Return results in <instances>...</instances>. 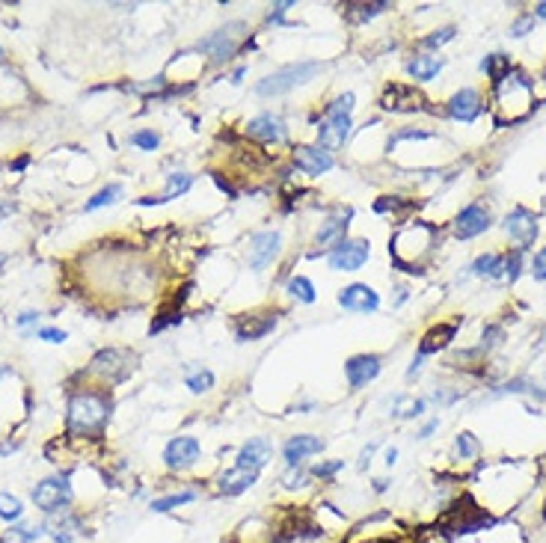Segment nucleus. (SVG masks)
<instances>
[{"label": "nucleus", "mask_w": 546, "mask_h": 543, "mask_svg": "<svg viewBox=\"0 0 546 543\" xmlns=\"http://www.w3.org/2000/svg\"><path fill=\"white\" fill-rule=\"evenodd\" d=\"M535 110V87L523 71H508L499 83H493V119L496 125H511L526 119Z\"/></svg>", "instance_id": "f257e3e1"}, {"label": "nucleus", "mask_w": 546, "mask_h": 543, "mask_svg": "<svg viewBox=\"0 0 546 543\" xmlns=\"http://www.w3.org/2000/svg\"><path fill=\"white\" fill-rule=\"evenodd\" d=\"M437 244V226H430L425 220H415L401 226L392 244H389V255L395 259V264L407 274H422V262L430 255Z\"/></svg>", "instance_id": "f03ea898"}, {"label": "nucleus", "mask_w": 546, "mask_h": 543, "mask_svg": "<svg viewBox=\"0 0 546 543\" xmlns=\"http://www.w3.org/2000/svg\"><path fill=\"white\" fill-rule=\"evenodd\" d=\"M110 416V398L104 392H75L68 401V431L71 434H90L98 431Z\"/></svg>", "instance_id": "7ed1b4c3"}, {"label": "nucleus", "mask_w": 546, "mask_h": 543, "mask_svg": "<svg viewBox=\"0 0 546 543\" xmlns=\"http://www.w3.org/2000/svg\"><path fill=\"white\" fill-rule=\"evenodd\" d=\"M353 92H344L339 95L333 104L327 107L324 113V122L318 128V149L324 152H333V149H341L344 140L351 134V110H353Z\"/></svg>", "instance_id": "20e7f679"}, {"label": "nucleus", "mask_w": 546, "mask_h": 543, "mask_svg": "<svg viewBox=\"0 0 546 543\" xmlns=\"http://www.w3.org/2000/svg\"><path fill=\"white\" fill-rule=\"evenodd\" d=\"M321 71V63H294V66H285L279 71H273V75H267L265 80H258L255 83V92L258 95H282V92H289L294 87H300V83H306L312 80L315 75Z\"/></svg>", "instance_id": "39448f33"}, {"label": "nucleus", "mask_w": 546, "mask_h": 543, "mask_svg": "<svg viewBox=\"0 0 546 543\" xmlns=\"http://www.w3.org/2000/svg\"><path fill=\"white\" fill-rule=\"evenodd\" d=\"M134 371V356L128 350H119V348H107V350H98L90 362V374L102 377L107 383H119L125 380L128 374Z\"/></svg>", "instance_id": "423d86ee"}, {"label": "nucleus", "mask_w": 546, "mask_h": 543, "mask_svg": "<svg viewBox=\"0 0 546 543\" xmlns=\"http://www.w3.org/2000/svg\"><path fill=\"white\" fill-rule=\"evenodd\" d=\"M368 255H371V247H368V240L363 238H344L339 247L329 250V267L339 270V274H353V270H359L365 262H368Z\"/></svg>", "instance_id": "0eeeda50"}, {"label": "nucleus", "mask_w": 546, "mask_h": 543, "mask_svg": "<svg viewBox=\"0 0 546 543\" xmlns=\"http://www.w3.org/2000/svg\"><path fill=\"white\" fill-rule=\"evenodd\" d=\"M33 502L45 513H60L71 505V484L66 478H45L33 487Z\"/></svg>", "instance_id": "6e6552de"}, {"label": "nucleus", "mask_w": 546, "mask_h": 543, "mask_svg": "<svg viewBox=\"0 0 546 543\" xmlns=\"http://www.w3.org/2000/svg\"><path fill=\"white\" fill-rule=\"evenodd\" d=\"M241 30H247L241 21H232V24H226L223 30H217V33H211L208 39H202L199 42V51H205L208 56H211V63H223V60H229L235 51H238V45H241Z\"/></svg>", "instance_id": "1a4fd4ad"}, {"label": "nucleus", "mask_w": 546, "mask_h": 543, "mask_svg": "<svg viewBox=\"0 0 546 543\" xmlns=\"http://www.w3.org/2000/svg\"><path fill=\"white\" fill-rule=\"evenodd\" d=\"M490 226H493V214H490V208L481 205V202H472V205H466L461 214H457V220H454V235H457V238H463V240H469V238H475V235L487 232Z\"/></svg>", "instance_id": "9d476101"}, {"label": "nucleus", "mask_w": 546, "mask_h": 543, "mask_svg": "<svg viewBox=\"0 0 546 543\" xmlns=\"http://www.w3.org/2000/svg\"><path fill=\"white\" fill-rule=\"evenodd\" d=\"M199 454H202V446H199V439L193 437H176L169 439V446L164 449V463L169 469H190Z\"/></svg>", "instance_id": "9b49d317"}, {"label": "nucleus", "mask_w": 546, "mask_h": 543, "mask_svg": "<svg viewBox=\"0 0 546 543\" xmlns=\"http://www.w3.org/2000/svg\"><path fill=\"white\" fill-rule=\"evenodd\" d=\"M339 306L348 309V312H375L380 306V297L371 285L353 282V285H348V288L339 291Z\"/></svg>", "instance_id": "f8f14e48"}, {"label": "nucleus", "mask_w": 546, "mask_h": 543, "mask_svg": "<svg viewBox=\"0 0 546 543\" xmlns=\"http://www.w3.org/2000/svg\"><path fill=\"white\" fill-rule=\"evenodd\" d=\"M282 235L279 232H258L250 238V267L253 270H265L279 252Z\"/></svg>", "instance_id": "ddd939ff"}, {"label": "nucleus", "mask_w": 546, "mask_h": 543, "mask_svg": "<svg viewBox=\"0 0 546 543\" xmlns=\"http://www.w3.org/2000/svg\"><path fill=\"white\" fill-rule=\"evenodd\" d=\"M505 232L514 240H520L523 247L535 244V238H538V220H535V214H531L528 208H514L508 217H505Z\"/></svg>", "instance_id": "4468645a"}, {"label": "nucleus", "mask_w": 546, "mask_h": 543, "mask_svg": "<svg viewBox=\"0 0 546 543\" xmlns=\"http://www.w3.org/2000/svg\"><path fill=\"white\" fill-rule=\"evenodd\" d=\"M291 158H294V166L303 169L306 176H321V173L333 169V154L318 149V146H297Z\"/></svg>", "instance_id": "2eb2a0df"}, {"label": "nucleus", "mask_w": 546, "mask_h": 543, "mask_svg": "<svg viewBox=\"0 0 546 543\" xmlns=\"http://www.w3.org/2000/svg\"><path fill=\"white\" fill-rule=\"evenodd\" d=\"M344 374H348V383L353 389H363L380 374V360L377 356H368V353H359V356H351L344 362Z\"/></svg>", "instance_id": "dca6fc26"}, {"label": "nucleus", "mask_w": 546, "mask_h": 543, "mask_svg": "<svg viewBox=\"0 0 546 543\" xmlns=\"http://www.w3.org/2000/svg\"><path fill=\"white\" fill-rule=\"evenodd\" d=\"M273 457V446H270V439L267 437H253L250 442H243V449L238 451V463L241 469H253V472H258L262 466H267V460Z\"/></svg>", "instance_id": "f3484780"}, {"label": "nucleus", "mask_w": 546, "mask_h": 543, "mask_svg": "<svg viewBox=\"0 0 546 543\" xmlns=\"http://www.w3.org/2000/svg\"><path fill=\"white\" fill-rule=\"evenodd\" d=\"M386 110H398V113H410V110H422L425 98L415 92V87H407V83H395L383 92V102H380Z\"/></svg>", "instance_id": "a211bd4d"}, {"label": "nucleus", "mask_w": 546, "mask_h": 543, "mask_svg": "<svg viewBox=\"0 0 546 543\" xmlns=\"http://www.w3.org/2000/svg\"><path fill=\"white\" fill-rule=\"evenodd\" d=\"M318 451H324V439L312 437V434H297L282 446V454H285V460H289V466H300L309 454H318Z\"/></svg>", "instance_id": "6ab92c4d"}, {"label": "nucleus", "mask_w": 546, "mask_h": 543, "mask_svg": "<svg viewBox=\"0 0 546 543\" xmlns=\"http://www.w3.org/2000/svg\"><path fill=\"white\" fill-rule=\"evenodd\" d=\"M45 532L56 540V543H71L80 532H83V525L80 520L75 517V513H68V511H60V513H51V520L45 523Z\"/></svg>", "instance_id": "aec40b11"}, {"label": "nucleus", "mask_w": 546, "mask_h": 543, "mask_svg": "<svg viewBox=\"0 0 546 543\" xmlns=\"http://www.w3.org/2000/svg\"><path fill=\"white\" fill-rule=\"evenodd\" d=\"M247 134L255 137V140H265V142H282L285 140V125H282L279 116H273V113H262V116L247 122Z\"/></svg>", "instance_id": "412c9836"}, {"label": "nucleus", "mask_w": 546, "mask_h": 543, "mask_svg": "<svg viewBox=\"0 0 546 543\" xmlns=\"http://www.w3.org/2000/svg\"><path fill=\"white\" fill-rule=\"evenodd\" d=\"M478 113H481V98L475 90H461V92L451 95L449 116L461 119V122H472V119H478Z\"/></svg>", "instance_id": "4be33fe9"}, {"label": "nucleus", "mask_w": 546, "mask_h": 543, "mask_svg": "<svg viewBox=\"0 0 546 543\" xmlns=\"http://www.w3.org/2000/svg\"><path fill=\"white\" fill-rule=\"evenodd\" d=\"M255 481H258V472H253V469H241V466H235V469H229V472L220 475L217 490H220L223 496H238V493H243V490H250Z\"/></svg>", "instance_id": "5701e85b"}, {"label": "nucleus", "mask_w": 546, "mask_h": 543, "mask_svg": "<svg viewBox=\"0 0 546 543\" xmlns=\"http://www.w3.org/2000/svg\"><path fill=\"white\" fill-rule=\"evenodd\" d=\"M348 220H351V211H344L339 214V217H329L321 228H318V235H315V244L318 247H329V244H341L344 240V232H348Z\"/></svg>", "instance_id": "b1692460"}, {"label": "nucleus", "mask_w": 546, "mask_h": 543, "mask_svg": "<svg viewBox=\"0 0 546 543\" xmlns=\"http://www.w3.org/2000/svg\"><path fill=\"white\" fill-rule=\"evenodd\" d=\"M454 333H457V324H439V327H434V330H427L425 338H422V345H419V356L442 350L454 338Z\"/></svg>", "instance_id": "393cba45"}, {"label": "nucleus", "mask_w": 546, "mask_h": 543, "mask_svg": "<svg viewBox=\"0 0 546 543\" xmlns=\"http://www.w3.org/2000/svg\"><path fill=\"white\" fill-rule=\"evenodd\" d=\"M190 184H193V178L188 176V173H172L169 178H166V193L164 196H146V199H140L142 205H161V202H169V199H176V196H181V193H188L190 190Z\"/></svg>", "instance_id": "a878e982"}, {"label": "nucleus", "mask_w": 546, "mask_h": 543, "mask_svg": "<svg viewBox=\"0 0 546 543\" xmlns=\"http://www.w3.org/2000/svg\"><path fill=\"white\" fill-rule=\"evenodd\" d=\"M273 327H277V318L273 315H253V318H243V324L238 327V338L241 341H253V338H262L267 336Z\"/></svg>", "instance_id": "bb28decb"}, {"label": "nucleus", "mask_w": 546, "mask_h": 543, "mask_svg": "<svg viewBox=\"0 0 546 543\" xmlns=\"http://www.w3.org/2000/svg\"><path fill=\"white\" fill-rule=\"evenodd\" d=\"M439 68H442V56H427V54L413 56L407 63V71L413 75V80H430Z\"/></svg>", "instance_id": "cd10ccee"}, {"label": "nucleus", "mask_w": 546, "mask_h": 543, "mask_svg": "<svg viewBox=\"0 0 546 543\" xmlns=\"http://www.w3.org/2000/svg\"><path fill=\"white\" fill-rule=\"evenodd\" d=\"M422 413H425V401L422 398H413V395H401L392 404V416H398V419H413V416H422Z\"/></svg>", "instance_id": "c85d7f7f"}, {"label": "nucleus", "mask_w": 546, "mask_h": 543, "mask_svg": "<svg viewBox=\"0 0 546 543\" xmlns=\"http://www.w3.org/2000/svg\"><path fill=\"white\" fill-rule=\"evenodd\" d=\"M193 499H196V493H193V490L169 493V496H161V499H154V502H152V511H154V513H166V511H176V508H181V505L193 502Z\"/></svg>", "instance_id": "c756f323"}, {"label": "nucleus", "mask_w": 546, "mask_h": 543, "mask_svg": "<svg viewBox=\"0 0 546 543\" xmlns=\"http://www.w3.org/2000/svg\"><path fill=\"white\" fill-rule=\"evenodd\" d=\"M499 270H505V255H496V252L478 255L475 264H472V274L478 276H499Z\"/></svg>", "instance_id": "7c9ffc66"}, {"label": "nucleus", "mask_w": 546, "mask_h": 543, "mask_svg": "<svg viewBox=\"0 0 546 543\" xmlns=\"http://www.w3.org/2000/svg\"><path fill=\"white\" fill-rule=\"evenodd\" d=\"M481 68H484L487 75L493 78V83H499V80H502V78H505L508 71H511V60H508L505 54H490V56H487V60L481 63Z\"/></svg>", "instance_id": "2f4dec72"}, {"label": "nucleus", "mask_w": 546, "mask_h": 543, "mask_svg": "<svg viewBox=\"0 0 546 543\" xmlns=\"http://www.w3.org/2000/svg\"><path fill=\"white\" fill-rule=\"evenodd\" d=\"M285 291H289L294 300H300V303H315V285L306 276H291Z\"/></svg>", "instance_id": "473e14b6"}, {"label": "nucleus", "mask_w": 546, "mask_h": 543, "mask_svg": "<svg viewBox=\"0 0 546 543\" xmlns=\"http://www.w3.org/2000/svg\"><path fill=\"white\" fill-rule=\"evenodd\" d=\"M122 196V184H107L104 190H98L90 202L83 205V211H95V208H104V205H113L116 199Z\"/></svg>", "instance_id": "72a5a7b5"}, {"label": "nucleus", "mask_w": 546, "mask_h": 543, "mask_svg": "<svg viewBox=\"0 0 546 543\" xmlns=\"http://www.w3.org/2000/svg\"><path fill=\"white\" fill-rule=\"evenodd\" d=\"M21 513H24V505H21V499H18V496L0 493V520L16 523V520H21Z\"/></svg>", "instance_id": "f704fd0d"}, {"label": "nucleus", "mask_w": 546, "mask_h": 543, "mask_svg": "<svg viewBox=\"0 0 546 543\" xmlns=\"http://www.w3.org/2000/svg\"><path fill=\"white\" fill-rule=\"evenodd\" d=\"M188 386H190V392L202 395V392H208L211 386H214V374H211L208 368H202V371H196V374L188 377Z\"/></svg>", "instance_id": "c9c22d12"}, {"label": "nucleus", "mask_w": 546, "mask_h": 543, "mask_svg": "<svg viewBox=\"0 0 546 543\" xmlns=\"http://www.w3.org/2000/svg\"><path fill=\"white\" fill-rule=\"evenodd\" d=\"M309 475H312V472H303V469H300V466H289V472L282 475V484H285V487H289V490L306 487V484H309Z\"/></svg>", "instance_id": "e433bc0d"}, {"label": "nucleus", "mask_w": 546, "mask_h": 543, "mask_svg": "<svg viewBox=\"0 0 546 543\" xmlns=\"http://www.w3.org/2000/svg\"><path fill=\"white\" fill-rule=\"evenodd\" d=\"M457 457H463V460H469V457H475V451H478V442H475V437L472 434H461L457 437Z\"/></svg>", "instance_id": "4c0bfd02"}, {"label": "nucleus", "mask_w": 546, "mask_h": 543, "mask_svg": "<svg viewBox=\"0 0 546 543\" xmlns=\"http://www.w3.org/2000/svg\"><path fill=\"white\" fill-rule=\"evenodd\" d=\"M344 469V460H327V463H315L312 466V475L315 478H333L336 472Z\"/></svg>", "instance_id": "58836bf2"}, {"label": "nucleus", "mask_w": 546, "mask_h": 543, "mask_svg": "<svg viewBox=\"0 0 546 543\" xmlns=\"http://www.w3.org/2000/svg\"><path fill=\"white\" fill-rule=\"evenodd\" d=\"M131 142H134V146H140V149L154 152L157 142H161V137H157L154 131H137V134H131Z\"/></svg>", "instance_id": "ea45409f"}, {"label": "nucleus", "mask_w": 546, "mask_h": 543, "mask_svg": "<svg viewBox=\"0 0 546 543\" xmlns=\"http://www.w3.org/2000/svg\"><path fill=\"white\" fill-rule=\"evenodd\" d=\"M505 276L514 282L516 276H520V250H514L505 255Z\"/></svg>", "instance_id": "a19ab883"}, {"label": "nucleus", "mask_w": 546, "mask_h": 543, "mask_svg": "<svg viewBox=\"0 0 546 543\" xmlns=\"http://www.w3.org/2000/svg\"><path fill=\"white\" fill-rule=\"evenodd\" d=\"M449 39H454V27H442V30H437L434 36H427V39H425V45H427V48H437V45H445Z\"/></svg>", "instance_id": "79ce46f5"}, {"label": "nucleus", "mask_w": 546, "mask_h": 543, "mask_svg": "<svg viewBox=\"0 0 546 543\" xmlns=\"http://www.w3.org/2000/svg\"><path fill=\"white\" fill-rule=\"evenodd\" d=\"M531 276H535V279H546V247L535 255V259H531Z\"/></svg>", "instance_id": "37998d69"}, {"label": "nucleus", "mask_w": 546, "mask_h": 543, "mask_svg": "<svg viewBox=\"0 0 546 543\" xmlns=\"http://www.w3.org/2000/svg\"><path fill=\"white\" fill-rule=\"evenodd\" d=\"M36 336H39L42 341H51V345H60V341H66V333H63V330H56V327H42Z\"/></svg>", "instance_id": "c03bdc74"}, {"label": "nucleus", "mask_w": 546, "mask_h": 543, "mask_svg": "<svg viewBox=\"0 0 546 543\" xmlns=\"http://www.w3.org/2000/svg\"><path fill=\"white\" fill-rule=\"evenodd\" d=\"M375 451H377V442H371V446H365L363 451H359V463H356V466H359V469H365V466L371 463V457H375Z\"/></svg>", "instance_id": "a18cd8bd"}, {"label": "nucleus", "mask_w": 546, "mask_h": 543, "mask_svg": "<svg viewBox=\"0 0 546 543\" xmlns=\"http://www.w3.org/2000/svg\"><path fill=\"white\" fill-rule=\"evenodd\" d=\"M531 21H535V16H526V18H520L514 27H511V36H526V30L531 27Z\"/></svg>", "instance_id": "49530a36"}, {"label": "nucleus", "mask_w": 546, "mask_h": 543, "mask_svg": "<svg viewBox=\"0 0 546 543\" xmlns=\"http://www.w3.org/2000/svg\"><path fill=\"white\" fill-rule=\"evenodd\" d=\"M137 92H161L164 90V78H154L152 83H140V87H134Z\"/></svg>", "instance_id": "de8ad7c7"}, {"label": "nucleus", "mask_w": 546, "mask_h": 543, "mask_svg": "<svg viewBox=\"0 0 546 543\" xmlns=\"http://www.w3.org/2000/svg\"><path fill=\"white\" fill-rule=\"evenodd\" d=\"M285 9H291V4H277L270 9V16H267V21L273 24V21H282V16H285Z\"/></svg>", "instance_id": "09e8293b"}, {"label": "nucleus", "mask_w": 546, "mask_h": 543, "mask_svg": "<svg viewBox=\"0 0 546 543\" xmlns=\"http://www.w3.org/2000/svg\"><path fill=\"white\" fill-rule=\"evenodd\" d=\"M39 321V312H24V315H18V327H30V324H36Z\"/></svg>", "instance_id": "8fccbe9b"}, {"label": "nucleus", "mask_w": 546, "mask_h": 543, "mask_svg": "<svg viewBox=\"0 0 546 543\" xmlns=\"http://www.w3.org/2000/svg\"><path fill=\"white\" fill-rule=\"evenodd\" d=\"M419 543H449V540H445L439 532H425V537Z\"/></svg>", "instance_id": "3c124183"}, {"label": "nucleus", "mask_w": 546, "mask_h": 543, "mask_svg": "<svg viewBox=\"0 0 546 543\" xmlns=\"http://www.w3.org/2000/svg\"><path fill=\"white\" fill-rule=\"evenodd\" d=\"M437 427H439V422H427V425L422 427V431H419V439H425V437H430V434H434V431H437Z\"/></svg>", "instance_id": "603ef678"}, {"label": "nucleus", "mask_w": 546, "mask_h": 543, "mask_svg": "<svg viewBox=\"0 0 546 543\" xmlns=\"http://www.w3.org/2000/svg\"><path fill=\"white\" fill-rule=\"evenodd\" d=\"M12 211H16V202H9V199H6V202H0V220L9 217Z\"/></svg>", "instance_id": "864d4df0"}, {"label": "nucleus", "mask_w": 546, "mask_h": 543, "mask_svg": "<svg viewBox=\"0 0 546 543\" xmlns=\"http://www.w3.org/2000/svg\"><path fill=\"white\" fill-rule=\"evenodd\" d=\"M535 16H538V18H546V4H538V6H535Z\"/></svg>", "instance_id": "5fc2aeb1"}, {"label": "nucleus", "mask_w": 546, "mask_h": 543, "mask_svg": "<svg viewBox=\"0 0 546 543\" xmlns=\"http://www.w3.org/2000/svg\"><path fill=\"white\" fill-rule=\"evenodd\" d=\"M395 457H398V451H395V449H389V451H386V463L392 466V463H395Z\"/></svg>", "instance_id": "6e6d98bb"}, {"label": "nucleus", "mask_w": 546, "mask_h": 543, "mask_svg": "<svg viewBox=\"0 0 546 543\" xmlns=\"http://www.w3.org/2000/svg\"><path fill=\"white\" fill-rule=\"evenodd\" d=\"M24 166H27V158H18L16 164H12V169H24Z\"/></svg>", "instance_id": "4d7b16f0"}, {"label": "nucleus", "mask_w": 546, "mask_h": 543, "mask_svg": "<svg viewBox=\"0 0 546 543\" xmlns=\"http://www.w3.org/2000/svg\"><path fill=\"white\" fill-rule=\"evenodd\" d=\"M4 262H6V255H4V252H0V264H4Z\"/></svg>", "instance_id": "13d9d810"}, {"label": "nucleus", "mask_w": 546, "mask_h": 543, "mask_svg": "<svg viewBox=\"0 0 546 543\" xmlns=\"http://www.w3.org/2000/svg\"><path fill=\"white\" fill-rule=\"evenodd\" d=\"M543 517H546V505H543Z\"/></svg>", "instance_id": "bf43d9fd"}, {"label": "nucleus", "mask_w": 546, "mask_h": 543, "mask_svg": "<svg viewBox=\"0 0 546 543\" xmlns=\"http://www.w3.org/2000/svg\"><path fill=\"white\" fill-rule=\"evenodd\" d=\"M0 374H6V371H4V368H0Z\"/></svg>", "instance_id": "052dcab7"}, {"label": "nucleus", "mask_w": 546, "mask_h": 543, "mask_svg": "<svg viewBox=\"0 0 546 543\" xmlns=\"http://www.w3.org/2000/svg\"><path fill=\"white\" fill-rule=\"evenodd\" d=\"M0 56H4V51H0Z\"/></svg>", "instance_id": "680f3d73"}]
</instances>
